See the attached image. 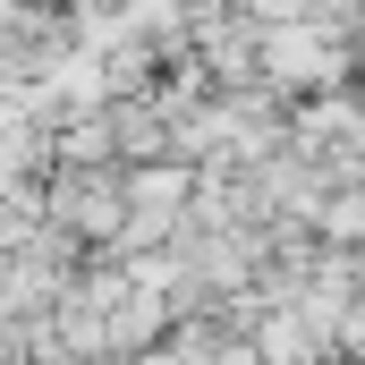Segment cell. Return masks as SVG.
Returning <instances> with one entry per match:
<instances>
[{"mask_svg": "<svg viewBox=\"0 0 365 365\" xmlns=\"http://www.w3.org/2000/svg\"><path fill=\"white\" fill-rule=\"evenodd\" d=\"M128 204H136V195L102 179V162H93V170H60V179H51V221H60V230H77V238H119V230H128Z\"/></svg>", "mask_w": 365, "mask_h": 365, "instance_id": "cell-2", "label": "cell"}, {"mask_svg": "<svg viewBox=\"0 0 365 365\" xmlns=\"http://www.w3.org/2000/svg\"><path fill=\"white\" fill-rule=\"evenodd\" d=\"M357 272H365V255H357Z\"/></svg>", "mask_w": 365, "mask_h": 365, "instance_id": "cell-5", "label": "cell"}, {"mask_svg": "<svg viewBox=\"0 0 365 365\" xmlns=\"http://www.w3.org/2000/svg\"><path fill=\"white\" fill-rule=\"evenodd\" d=\"M264 77L272 86H340L349 77V43L331 17H289L264 26Z\"/></svg>", "mask_w": 365, "mask_h": 365, "instance_id": "cell-1", "label": "cell"}, {"mask_svg": "<svg viewBox=\"0 0 365 365\" xmlns=\"http://www.w3.org/2000/svg\"><path fill=\"white\" fill-rule=\"evenodd\" d=\"M314 230H323V238H357V247H365V187H349V195H323Z\"/></svg>", "mask_w": 365, "mask_h": 365, "instance_id": "cell-3", "label": "cell"}, {"mask_svg": "<svg viewBox=\"0 0 365 365\" xmlns=\"http://www.w3.org/2000/svg\"><path fill=\"white\" fill-rule=\"evenodd\" d=\"M238 17H255V26H289V17H323V0H230Z\"/></svg>", "mask_w": 365, "mask_h": 365, "instance_id": "cell-4", "label": "cell"}]
</instances>
